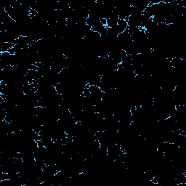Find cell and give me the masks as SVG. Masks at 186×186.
<instances>
[{
  "label": "cell",
  "instance_id": "6da1fadb",
  "mask_svg": "<svg viewBox=\"0 0 186 186\" xmlns=\"http://www.w3.org/2000/svg\"><path fill=\"white\" fill-rule=\"evenodd\" d=\"M13 46H15L14 44L10 42H4L1 45V47H0V52L1 53H5V52H7L9 49L11 47H12Z\"/></svg>",
  "mask_w": 186,
  "mask_h": 186
}]
</instances>
